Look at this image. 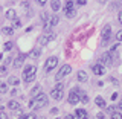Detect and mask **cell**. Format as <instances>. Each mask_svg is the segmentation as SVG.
<instances>
[{"label":"cell","instance_id":"cell-18","mask_svg":"<svg viewBox=\"0 0 122 119\" xmlns=\"http://www.w3.org/2000/svg\"><path fill=\"white\" fill-rule=\"evenodd\" d=\"M76 76H78V81H81V83L87 81V73H86L84 70H79V72H78V75H76Z\"/></svg>","mask_w":122,"mask_h":119},{"label":"cell","instance_id":"cell-39","mask_svg":"<svg viewBox=\"0 0 122 119\" xmlns=\"http://www.w3.org/2000/svg\"><path fill=\"white\" fill-rule=\"evenodd\" d=\"M51 113H52V114H56V113H58V109H52Z\"/></svg>","mask_w":122,"mask_h":119},{"label":"cell","instance_id":"cell-40","mask_svg":"<svg viewBox=\"0 0 122 119\" xmlns=\"http://www.w3.org/2000/svg\"><path fill=\"white\" fill-rule=\"evenodd\" d=\"M46 2H47V0H38V3H40V5H46Z\"/></svg>","mask_w":122,"mask_h":119},{"label":"cell","instance_id":"cell-3","mask_svg":"<svg viewBox=\"0 0 122 119\" xmlns=\"http://www.w3.org/2000/svg\"><path fill=\"white\" fill-rule=\"evenodd\" d=\"M84 93V92L79 89V87H75V89L70 90V93H69V104L75 105L79 102V98H81V95Z\"/></svg>","mask_w":122,"mask_h":119},{"label":"cell","instance_id":"cell-7","mask_svg":"<svg viewBox=\"0 0 122 119\" xmlns=\"http://www.w3.org/2000/svg\"><path fill=\"white\" fill-rule=\"evenodd\" d=\"M101 37H102V44H107V41H108L110 37H112V26H110V25H105L104 28H102Z\"/></svg>","mask_w":122,"mask_h":119},{"label":"cell","instance_id":"cell-19","mask_svg":"<svg viewBox=\"0 0 122 119\" xmlns=\"http://www.w3.org/2000/svg\"><path fill=\"white\" fill-rule=\"evenodd\" d=\"M72 8H73V2H72V0H66V3H64V6H63L64 12L69 11V9H72Z\"/></svg>","mask_w":122,"mask_h":119},{"label":"cell","instance_id":"cell-24","mask_svg":"<svg viewBox=\"0 0 122 119\" xmlns=\"http://www.w3.org/2000/svg\"><path fill=\"white\" fill-rule=\"evenodd\" d=\"M18 119H37V116L34 113H29V114H23V116H20Z\"/></svg>","mask_w":122,"mask_h":119},{"label":"cell","instance_id":"cell-2","mask_svg":"<svg viewBox=\"0 0 122 119\" xmlns=\"http://www.w3.org/2000/svg\"><path fill=\"white\" fill-rule=\"evenodd\" d=\"M35 75H37V67L29 64V66L25 67V72H23V81L25 83H32L35 79Z\"/></svg>","mask_w":122,"mask_h":119},{"label":"cell","instance_id":"cell-26","mask_svg":"<svg viewBox=\"0 0 122 119\" xmlns=\"http://www.w3.org/2000/svg\"><path fill=\"white\" fill-rule=\"evenodd\" d=\"M6 92H8V84L0 83V93H6Z\"/></svg>","mask_w":122,"mask_h":119},{"label":"cell","instance_id":"cell-29","mask_svg":"<svg viewBox=\"0 0 122 119\" xmlns=\"http://www.w3.org/2000/svg\"><path fill=\"white\" fill-rule=\"evenodd\" d=\"M79 101L84 102V104H87V102H89V96H87L86 93H82V95H81V98H79Z\"/></svg>","mask_w":122,"mask_h":119},{"label":"cell","instance_id":"cell-12","mask_svg":"<svg viewBox=\"0 0 122 119\" xmlns=\"http://www.w3.org/2000/svg\"><path fill=\"white\" fill-rule=\"evenodd\" d=\"M25 58H26V55H23V53H20V55L17 57V58L14 60V69H18V67H21V64H23V61H25Z\"/></svg>","mask_w":122,"mask_h":119},{"label":"cell","instance_id":"cell-20","mask_svg":"<svg viewBox=\"0 0 122 119\" xmlns=\"http://www.w3.org/2000/svg\"><path fill=\"white\" fill-rule=\"evenodd\" d=\"M40 93H41V87H40V86H38V84H37V87H34V89L30 90V95H32V96L35 98L37 95H40Z\"/></svg>","mask_w":122,"mask_h":119},{"label":"cell","instance_id":"cell-21","mask_svg":"<svg viewBox=\"0 0 122 119\" xmlns=\"http://www.w3.org/2000/svg\"><path fill=\"white\" fill-rule=\"evenodd\" d=\"M110 119H122V113L117 112V110H114V112L110 114Z\"/></svg>","mask_w":122,"mask_h":119},{"label":"cell","instance_id":"cell-43","mask_svg":"<svg viewBox=\"0 0 122 119\" xmlns=\"http://www.w3.org/2000/svg\"><path fill=\"white\" fill-rule=\"evenodd\" d=\"M105 2H107V0H99V3H101V5H104Z\"/></svg>","mask_w":122,"mask_h":119},{"label":"cell","instance_id":"cell-4","mask_svg":"<svg viewBox=\"0 0 122 119\" xmlns=\"http://www.w3.org/2000/svg\"><path fill=\"white\" fill-rule=\"evenodd\" d=\"M114 60H117V55H116V52H114V51L105 52L104 55L101 57V64H104V66H112Z\"/></svg>","mask_w":122,"mask_h":119},{"label":"cell","instance_id":"cell-11","mask_svg":"<svg viewBox=\"0 0 122 119\" xmlns=\"http://www.w3.org/2000/svg\"><path fill=\"white\" fill-rule=\"evenodd\" d=\"M63 90H60V89H55V87H53V89L51 90V98L52 99H55V101H61V98H63Z\"/></svg>","mask_w":122,"mask_h":119},{"label":"cell","instance_id":"cell-28","mask_svg":"<svg viewBox=\"0 0 122 119\" xmlns=\"http://www.w3.org/2000/svg\"><path fill=\"white\" fill-rule=\"evenodd\" d=\"M14 32V28H3V34H6V35H12Z\"/></svg>","mask_w":122,"mask_h":119},{"label":"cell","instance_id":"cell-25","mask_svg":"<svg viewBox=\"0 0 122 119\" xmlns=\"http://www.w3.org/2000/svg\"><path fill=\"white\" fill-rule=\"evenodd\" d=\"M75 12H76V11H75V8H72V9L66 11V17H67V18H72V17L75 15Z\"/></svg>","mask_w":122,"mask_h":119},{"label":"cell","instance_id":"cell-1","mask_svg":"<svg viewBox=\"0 0 122 119\" xmlns=\"http://www.w3.org/2000/svg\"><path fill=\"white\" fill-rule=\"evenodd\" d=\"M47 101H49V98L44 93H40V95H37V98H32V101L29 102V107L32 110H38L41 107L47 105Z\"/></svg>","mask_w":122,"mask_h":119},{"label":"cell","instance_id":"cell-13","mask_svg":"<svg viewBox=\"0 0 122 119\" xmlns=\"http://www.w3.org/2000/svg\"><path fill=\"white\" fill-rule=\"evenodd\" d=\"M87 118H89V114H87V112L84 109L76 110V119H87Z\"/></svg>","mask_w":122,"mask_h":119},{"label":"cell","instance_id":"cell-6","mask_svg":"<svg viewBox=\"0 0 122 119\" xmlns=\"http://www.w3.org/2000/svg\"><path fill=\"white\" fill-rule=\"evenodd\" d=\"M53 38H55V34H53V32L43 34V35L38 37V44H40V46H46V44L49 43V41H52Z\"/></svg>","mask_w":122,"mask_h":119},{"label":"cell","instance_id":"cell-17","mask_svg":"<svg viewBox=\"0 0 122 119\" xmlns=\"http://www.w3.org/2000/svg\"><path fill=\"white\" fill-rule=\"evenodd\" d=\"M95 102H96V105L99 107V109H105V101H104V98H101V96H98L96 99H95Z\"/></svg>","mask_w":122,"mask_h":119},{"label":"cell","instance_id":"cell-15","mask_svg":"<svg viewBox=\"0 0 122 119\" xmlns=\"http://www.w3.org/2000/svg\"><path fill=\"white\" fill-rule=\"evenodd\" d=\"M51 8H52V11L53 12H56V11L61 8V3H60V0H52L51 2Z\"/></svg>","mask_w":122,"mask_h":119},{"label":"cell","instance_id":"cell-38","mask_svg":"<svg viewBox=\"0 0 122 119\" xmlns=\"http://www.w3.org/2000/svg\"><path fill=\"white\" fill-rule=\"evenodd\" d=\"M96 119H104V113H98V116Z\"/></svg>","mask_w":122,"mask_h":119},{"label":"cell","instance_id":"cell-42","mask_svg":"<svg viewBox=\"0 0 122 119\" xmlns=\"http://www.w3.org/2000/svg\"><path fill=\"white\" fill-rule=\"evenodd\" d=\"M66 119H76V118H73L72 114H67V116H66Z\"/></svg>","mask_w":122,"mask_h":119},{"label":"cell","instance_id":"cell-46","mask_svg":"<svg viewBox=\"0 0 122 119\" xmlns=\"http://www.w3.org/2000/svg\"><path fill=\"white\" fill-rule=\"evenodd\" d=\"M40 119H46V118H40Z\"/></svg>","mask_w":122,"mask_h":119},{"label":"cell","instance_id":"cell-41","mask_svg":"<svg viewBox=\"0 0 122 119\" xmlns=\"http://www.w3.org/2000/svg\"><path fill=\"white\" fill-rule=\"evenodd\" d=\"M112 99H113V101H114V99H117V93H113L112 95Z\"/></svg>","mask_w":122,"mask_h":119},{"label":"cell","instance_id":"cell-27","mask_svg":"<svg viewBox=\"0 0 122 119\" xmlns=\"http://www.w3.org/2000/svg\"><path fill=\"white\" fill-rule=\"evenodd\" d=\"M12 28H14V29L21 28V21H20V20H17V18H15V20H12Z\"/></svg>","mask_w":122,"mask_h":119},{"label":"cell","instance_id":"cell-45","mask_svg":"<svg viewBox=\"0 0 122 119\" xmlns=\"http://www.w3.org/2000/svg\"><path fill=\"white\" fill-rule=\"evenodd\" d=\"M3 60V55H2V53H0V61H2Z\"/></svg>","mask_w":122,"mask_h":119},{"label":"cell","instance_id":"cell-8","mask_svg":"<svg viewBox=\"0 0 122 119\" xmlns=\"http://www.w3.org/2000/svg\"><path fill=\"white\" fill-rule=\"evenodd\" d=\"M56 64H58V58H56V57L47 58V61H46V64H44V72H51L52 69L56 67Z\"/></svg>","mask_w":122,"mask_h":119},{"label":"cell","instance_id":"cell-22","mask_svg":"<svg viewBox=\"0 0 122 119\" xmlns=\"http://www.w3.org/2000/svg\"><path fill=\"white\" fill-rule=\"evenodd\" d=\"M40 55H41V51H40V49H34V51L30 52V57H32V58H38Z\"/></svg>","mask_w":122,"mask_h":119},{"label":"cell","instance_id":"cell-23","mask_svg":"<svg viewBox=\"0 0 122 119\" xmlns=\"http://www.w3.org/2000/svg\"><path fill=\"white\" fill-rule=\"evenodd\" d=\"M8 83H9L11 86H18V83H20V81H18V78H15V76H11Z\"/></svg>","mask_w":122,"mask_h":119},{"label":"cell","instance_id":"cell-5","mask_svg":"<svg viewBox=\"0 0 122 119\" xmlns=\"http://www.w3.org/2000/svg\"><path fill=\"white\" fill-rule=\"evenodd\" d=\"M70 72H72V67L69 66V64H64V66H61V69L58 70V73L55 75V79H56V81H61V79H63L64 76H67Z\"/></svg>","mask_w":122,"mask_h":119},{"label":"cell","instance_id":"cell-37","mask_svg":"<svg viewBox=\"0 0 122 119\" xmlns=\"http://www.w3.org/2000/svg\"><path fill=\"white\" fill-rule=\"evenodd\" d=\"M76 2H78V5H86L87 0H76Z\"/></svg>","mask_w":122,"mask_h":119},{"label":"cell","instance_id":"cell-44","mask_svg":"<svg viewBox=\"0 0 122 119\" xmlns=\"http://www.w3.org/2000/svg\"><path fill=\"white\" fill-rule=\"evenodd\" d=\"M119 110H122V101L119 102Z\"/></svg>","mask_w":122,"mask_h":119},{"label":"cell","instance_id":"cell-35","mask_svg":"<svg viewBox=\"0 0 122 119\" xmlns=\"http://www.w3.org/2000/svg\"><path fill=\"white\" fill-rule=\"evenodd\" d=\"M117 20H119V23H121V25H122V11H121V12H119V15H117Z\"/></svg>","mask_w":122,"mask_h":119},{"label":"cell","instance_id":"cell-16","mask_svg":"<svg viewBox=\"0 0 122 119\" xmlns=\"http://www.w3.org/2000/svg\"><path fill=\"white\" fill-rule=\"evenodd\" d=\"M6 18H8V20H15V18H17V12H15L14 9L6 11Z\"/></svg>","mask_w":122,"mask_h":119},{"label":"cell","instance_id":"cell-30","mask_svg":"<svg viewBox=\"0 0 122 119\" xmlns=\"http://www.w3.org/2000/svg\"><path fill=\"white\" fill-rule=\"evenodd\" d=\"M12 49V41H6L5 43V51H11Z\"/></svg>","mask_w":122,"mask_h":119},{"label":"cell","instance_id":"cell-33","mask_svg":"<svg viewBox=\"0 0 122 119\" xmlns=\"http://www.w3.org/2000/svg\"><path fill=\"white\" fill-rule=\"evenodd\" d=\"M0 75H6V69L3 67V66L0 67Z\"/></svg>","mask_w":122,"mask_h":119},{"label":"cell","instance_id":"cell-10","mask_svg":"<svg viewBox=\"0 0 122 119\" xmlns=\"http://www.w3.org/2000/svg\"><path fill=\"white\" fill-rule=\"evenodd\" d=\"M93 73L96 75V76H102L105 73V67H104V64H101V63H98V64H95L93 66Z\"/></svg>","mask_w":122,"mask_h":119},{"label":"cell","instance_id":"cell-9","mask_svg":"<svg viewBox=\"0 0 122 119\" xmlns=\"http://www.w3.org/2000/svg\"><path fill=\"white\" fill-rule=\"evenodd\" d=\"M58 20H60V18L56 17V15H51V17H47V20L44 21V29H46V31H49V29L52 28V26H55L56 23H58Z\"/></svg>","mask_w":122,"mask_h":119},{"label":"cell","instance_id":"cell-31","mask_svg":"<svg viewBox=\"0 0 122 119\" xmlns=\"http://www.w3.org/2000/svg\"><path fill=\"white\" fill-rule=\"evenodd\" d=\"M116 41H122V29L117 31V34H116Z\"/></svg>","mask_w":122,"mask_h":119},{"label":"cell","instance_id":"cell-34","mask_svg":"<svg viewBox=\"0 0 122 119\" xmlns=\"http://www.w3.org/2000/svg\"><path fill=\"white\" fill-rule=\"evenodd\" d=\"M114 110H116L114 107H108V109H107V113H110V114H112V113L114 112Z\"/></svg>","mask_w":122,"mask_h":119},{"label":"cell","instance_id":"cell-36","mask_svg":"<svg viewBox=\"0 0 122 119\" xmlns=\"http://www.w3.org/2000/svg\"><path fill=\"white\" fill-rule=\"evenodd\" d=\"M110 83H113L114 86H117V79H114V78H110Z\"/></svg>","mask_w":122,"mask_h":119},{"label":"cell","instance_id":"cell-32","mask_svg":"<svg viewBox=\"0 0 122 119\" xmlns=\"http://www.w3.org/2000/svg\"><path fill=\"white\" fill-rule=\"evenodd\" d=\"M0 119H8V114L5 112H0Z\"/></svg>","mask_w":122,"mask_h":119},{"label":"cell","instance_id":"cell-14","mask_svg":"<svg viewBox=\"0 0 122 119\" xmlns=\"http://www.w3.org/2000/svg\"><path fill=\"white\" fill-rule=\"evenodd\" d=\"M8 107H9L11 110H14V112H18V110H20V104H18L17 101H14V99L8 102Z\"/></svg>","mask_w":122,"mask_h":119}]
</instances>
